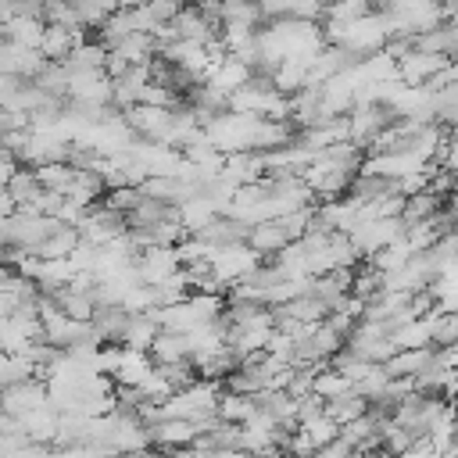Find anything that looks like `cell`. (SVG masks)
<instances>
[{"label": "cell", "mask_w": 458, "mask_h": 458, "mask_svg": "<svg viewBox=\"0 0 458 458\" xmlns=\"http://www.w3.org/2000/svg\"><path fill=\"white\" fill-rule=\"evenodd\" d=\"M43 29H47L43 18H21V14H14V18H7V21L0 25V39L18 43V47H29V50H39Z\"/></svg>", "instance_id": "7c38bea8"}, {"label": "cell", "mask_w": 458, "mask_h": 458, "mask_svg": "<svg viewBox=\"0 0 458 458\" xmlns=\"http://www.w3.org/2000/svg\"><path fill=\"white\" fill-rule=\"evenodd\" d=\"M154 358H150V351H136V347H125L122 344V351H118V365L111 369V383L114 386H140L150 372H154Z\"/></svg>", "instance_id": "8992f818"}, {"label": "cell", "mask_w": 458, "mask_h": 458, "mask_svg": "<svg viewBox=\"0 0 458 458\" xmlns=\"http://www.w3.org/2000/svg\"><path fill=\"white\" fill-rule=\"evenodd\" d=\"M447 64H451V57L411 47L408 54H401V57H397V79H401V82H408V86H429V82H433Z\"/></svg>", "instance_id": "3957f363"}, {"label": "cell", "mask_w": 458, "mask_h": 458, "mask_svg": "<svg viewBox=\"0 0 458 458\" xmlns=\"http://www.w3.org/2000/svg\"><path fill=\"white\" fill-rule=\"evenodd\" d=\"M329 43H340V47L354 50L358 57H369L376 50H386V43H390V21H386L383 11H369V14L354 18V21H347Z\"/></svg>", "instance_id": "6da1fadb"}, {"label": "cell", "mask_w": 458, "mask_h": 458, "mask_svg": "<svg viewBox=\"0 0 458 458\" xmlns=\"http://www.w3.org/2000/svg\"><path fill=\"white\" fill-rule=\"evenodd\" d=\"M351 390V379L333 365H318L315 369V386H311V394H318L322 401H333V397H340V394H347Z\"/></svg>", "instance_id": "e0dca14e"}, {"label": "cell", "mask_w": 458, "mask_h": 458, "mask_svg": "<svg viewBox=\"0 0 458 458\" xmlns=\"http://www.w3.org/2000/svg\"><path fill=\"white\" fill-rule=\"evenodd\" d=\"M218 415H222L225 422L243 426L247 419H254V415H258V397H250V394H236V390H225V394L218 397Z\"/></svg>", "instance_id": "9a60e30c"}, {"label": "cell", "mask_w": 458, "mask_h": 458, "mask_svg": "<svg viewBox=\"0 0 458 458\" xmlns=\"http://www.w3.org/2000/svg\"><path fill=\"white\" fill-rule=\"evenodd\" d=\"M21 165H18V157L7 150V147H0V186H7V179L18 172Z\"/></svg>", "instance_id": "44dd1931"}, {"label": "cell", "mask_w": 458, "mask_h": 458, "mask_svg": "<svg viewBox=\"0 0 458 458\" xmlns=\"http://www.w3.org/2000/svg\"><path fill=\"white\" fill-rule=\"evenodd\" d=\"M36 179L43 182V190H54V193H68V186H72V179H75V165H68V161L39 165V168H36Z\"/></svg>", "instance_id": "ac0fdd59"}, {"label": "cell", "mask_w": 458, "mask_h": 458, "mask_svg": "<svg viewBox=\"0 0 458 458\" xmlns=\"http://www.w3.org/2000/svg\"><path fill=\"white\" fill-rule=\"evenodd\" d=\"M140 200H143V190H140V186H118V190H107L100 204H107V208L118 211V215H129Z\"/></svg>", "instance_id": "d6986e66"}, {"label": "cell", "mask_w": 458, "mask_h": 458, "mask_svg": "<svg viewBox=\"0 0 458 458\" xmlns=\"http://www.w3.org/2000/svg\"><path fill=\"white\" fill-rule=\"evenodd\" d=\"M304 458H322V454H318V451H315V454H304Z\"/></svg>", "instance_id": "cb8c5ba5"}, {"label": "cell", "mask_w": 458, "mask_h": 458, "mask_svg": "<svg viewBox=\"0 0 458 458\" xmlns=\"http://www.w3.org/2000/svg\"><path fill=\"white\" fill-rule=\"evenodd\" d=\"M18 208H14V200H11V193H7V186H0V218H7V215H14Z\"/></svg>", "instance_id": "7402d4cb"}, {"label": "cell", "mask_w": 458, "mask_h": 458, "mask_svg": "<svg viewBox=\"0 0 458 458\" xmlns=\"http://www.w3.org/2000/svg\"><path fill=\"white\" fill-rule=\"evenodd\" d=\"M258 265H261V254L247 240L243 243H225V247H215L211 250V276L218 283H229V286H236L240 279H247Z\"/></svg>", "instance_id": "7a4b0ae2"}, {"label": "cell", "mask_w": 458, "mask_h": 458, "mask_svg": "<svg viewBox=\"0 0 458 458\" xmlns=\"http://www.w3.org/2000/svg\"><path fill=\"white\" fill-rule=\"evenodd\" d=\"M186 4H197V7H200V4H208V0H186Z\"/></svg>", "instance_id": "603a6c76"}, {"label": "cell", "mask_w": 458, "mask_h": 458, "mask_svg": "<svg viewBox=\"0 0 458 458\" xmlns=\"http://www.w3.org/2000/svg\"><path fill=\"white\" fill-rule=\"evenodd\" d=\"M301 4H304V0H258V7H261V18H265V21L301 18Z\"/></svg>", "instance_id": "ffe728a7"}, {"label": "cell", "mask_w": 458, "mask_h": 458, "mask_svg": "<svg viewBox=\"0 0 458 458\" xmlns=\"http://www.w3.org/2000/svg\"><path fill=\"white\" fill-rule=\"evenodd\" d=\"M157 333H161V326H157L154 311H132L122 344H125V347H136V351H150V344H154Z\"/></svg>", "instance_id": "4fadbf2b"}, {"label": "cell", "mask_w": 458, "mask_h": 458, "mask_svg": "<svg viewBox=\"0 0 458 458\" xmlns=\"http://www.w3.org/2000/svg\"><path fill=\"white\" fill-rule=\"evenodd\" d=\"M7 222H11V247H18V250H36L61 225L57 218L39 215V211H14Z\"/></svg>", "instance_id": "277c9868"}, {"label": "cell", "mask_w": 458, "mask_h": 458, "mask_svg": "<svg viewBox=\"0 0 458 458\" xmlns=\"http://www.w3.org/2000/svg\"><path fill=\"white\" fill-rule=\"evenodd\" d=\"M47 401H50V390H47V383H43L39 376L21 379V383H11V386L0 390V408H4L7 415H14V419L36 411V408L47 404Z\"/></svg>", "instance_id": "5b68a950"}, {"label": "cell", "mask_w": 458, "mask_h": 458, "mask_svg": "<svg viewBox=\"0 0 458 458\" xmlns=\"http://www.w3.org/2000/svg\"><path fill=\"white\" fill-rule=\"evenodd\" d=\"M147 433H150V444H157L165 451H179V447H190L197 440V426L190 419H168V415L150 422Z\"/></svg>", "instance_id": "52a82bcc"}, {"label": "cell", "mask_w": 458, "mask_h": 458, "mask_svg": "<svg viewBox=\"0 0 458 458\" xmlns=\"http://www.w3.org/2000/svg\"><path fill=\"white\" fill-rule=\"evenodd\" d=\"M57 426H61V408H57L54 401H47V404H39L36 411L21 415V429H25V437H29L32 444H50V440H57Z\"/></svg>", "instance_id": "30bf717a"}, {"label": "cell", "mask_w": 458, "mask_h": 458, "mask_svg": "<svg viewBox=\"0 0 458 458\" xmlns=\"http://www.w3.org/2000/svg\"><path fill=\"white\" fill-rule=\"evenodd\" d=\"M86 39V32L82 29H68V25H47L43 29V39H39V54L47 57V61H68V54L79 47Z\"/></svg>", "instance_id": "9c48e42d"}, {"label": "cell", "mask_w": 458, "mask_h": 458, "mask_svg": "<svg viewBox=\"0 0 458 458\" xmlns=\"http://www.w3.org/2000/svg\"><path fill=\"white\" fill-rule=\"evenodd\" d=\"M365 411H369V397H365V394H358L354 386H351L347 394H340V397L326 401V415H329V419H336L340 426H344V422H351V419H358V415H365Z\"/></svg>", "instance_id": "2e32d148"}, {"label": "cell", "mask_w": 458, "mask_h": 458, "mask_svg": "<svg viewBox=\"0 0 458 458\" xmlns=\"http://www.w3.org/2000/svg\"><path fill=\"white\" fill-rule=\"evenodd\" d=\"M7 193H11V200H14V208L18 211H39V200H43V182L36 179V168H29V165H21L11 179H7Z\"/></svg>", "instance_id": "ba28073f"}, {"label": "cell", "mask_w": 458, "mask_h": 458, "mask_svg": "<svg viewBox=\"0 0 458 458\" xmlns=\"http://www.w3.org/2000/svg\"><path fill=\"white\" fill-rule=\"evenodd\" d=\"M150 358H154L157 365H168V361H182V358H190V340H186V333L161 329V333L154 336V344H150Z\"/></svg>", "instance_id": "5bb4252c"}, {"label": "cell", "mask_w": 458, "mask_h": 458, "mask_svg": "<svg viewBox=\"0 0 458 458\" xmlns=\"http://www.w3.org/2000/svg\"><path fill=\"white\" fill-rule=\"evenodd\" d=\"M247 243L265 258H272V254H279L286 243H293V236L286 233V225L279 222V218H265V222H258V225H250V233H247Z\"/></svg>", "instance_id": "8fae6325"}]
</instances>
